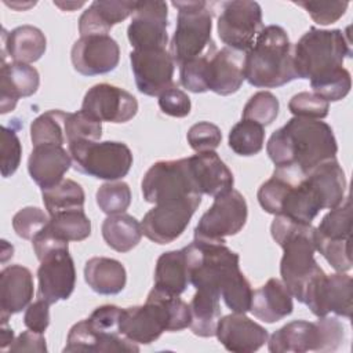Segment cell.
<instances>
[{"mask_svg": "<svg viewBox=\"0 0 353 353\" xmlns=\"http://www.w3.org/2000/svg\"><path fill=\"white\" fill-rule=\"evenodd\" d=\"M178 10L176 29L170 43V54L174 63H182L203 55L212 44V14L207 1L188 0L172 1Z\"/></svg>", "mask_w": 353, "mask_h": 353, "instance_id": "8", "label": "cell"}, {"mask_svg": "<svg viewBox=\"0 0 353 353\" xmlns=\"http://www.w3.org/2000/svg\"><path fill=\"white\" fill-rule=\"evenodd\" d=\"M81 110L101 123H127L137 114L138 101L120 87L101 83L85 92Z\"/></svg>", "mask_w": 353, "mask_h": 353, "instance_id": "17", "label": "cell"}, {"mask_svg": "<svg viewBox=\"0 0 353 353\" xmlns=\"http://www.w3.org/2000/svg\"><path fill=\"white\" fill-rule=\"evenodd\" d=\"M142 225L128 214L109 215L102 223L105 243L117 252H128L142 239Z\"/></svg>", "mask_w": 353, "mask_h": 353, "instance_id": "34", "label": "cell"}, {"mask_svg": "<svg viewBox=\"0 0 353 353\" xmlns=\"http://www.w3.org/2000/svg\"><path fill=\"white\" fill-rule=\"evenodd\" d=\"M352 55L349 34L341 29L312 26L292 47L294 69L298 79H317L343 66Z\"/></svg>", "mask_w": 353, "mask_h": 353, "instance_id": "6", "label": "cell"}, {"mask_svg": "<svg viewBox=\"0 0 353 353\" xmlns=\"http://www.w3.org/2000/svg\"><path fill=\"white\" fill-rule=\"evenodd\" d=\"M68 148L73 168L98 179L119 181L132 165V153L124 142L73 141Z\"/></svg>", "mask_w": 353, "mask_h": 353, "instance_id": "9", "label": "cell"}, {"mask_svg": "<svg viewBox=\"0 0 353 353\" xmlns=\"http://www.w3.org/2000/svg\"><path fill=\"white\" fill-rule=\"evenodd\" d=\"M68 113L62 110H48L36 117L30 124V139L33 146L65 143V119Z\"/></svg>", "mask_w": 353, "mask_h": 353, "instance_id": "37", "label": "cell"}, {"mask_svg": "<svg viewBox=\"0 0 353 353\" xmlns=\"http://www.w3.org/2000/svg\"><path fill=\"white\" fill-rule=\"evenodd\" d=\"M244 77L259 88L281 87L295 79L292 44L279 25L265 26L244 55Z\"/></svg>", "mask_w": 353, "mask_h": 353, "instance_id": "5", "label": "cell"}, {"mask_svg": "<svg viewBox=\"0 0 353 353\" xmlns=\"http://www.w3.org/2000/svg\"><path fill=\"white\" fill-rule=\"evenodd\" d=\"M216 22L219 39L226 47L245 52L263 29L262 8L256 1L234 0L221 4Z\"/></svg>", "mask_w": 353, "mask_h": 353, "instance_id": "13", "label": "cell"}, {"mask_svg": "<svg viewBox=\"0 0 353 353\" xmlns=\"http://www.w3.org/2000/svg\"><path fill=\"white\" fill-rule=\"evenodd\" d=\"M200 203L201 196L194 194L156 204L141 222L142 233L157 244L172 243L185 232Z\"/></svg>", "mask_w": 353, "mask_h": 353, "instance_id": "14", "label": "cell"}, {"mask_svg": "<svg viewBox=\"0 0 353 353\" xmlns=\"http://www.w3.org/2000/svg\"><path fill=\"white\" fill-rule=\"evenodd\" d=\"M280 103L276 95L269 91L255 92L243 109V119L255 121L261 125L272 124L279 114Z\"/></svg>", "mask_w": 353, "mask_h": 353, "instance_id": "42", "label": "cell"}, {"mask_svg": "<svg viewBox=\"0 0 353 353\" xmlns=\"http://www.w3.org/2000/svg\"><path fill=\"white\" fill-rule=\"evenodd\" d=\"M50 216L37 207L21 208L12 218V228L15 233L25 239L33 240V237L48 223Z\"/></svg>", "mask_w": 353, "mask_h": 353, "instance_id": "47", "label": "cell"}, {"mask_svg": "<svg viewBox=\"0 0 353 353\" xmlns=\"http://www.w3.org/2000/svg\"><path fill=\"white\" fill-rule=\"evenodd\" d=\"M306 178L317 192L323 208L332 210L345 200L346 178L336 159L316 165L306 174Z\"/></svg>", "mask_w": 353, "mask_h": 353, "instance_id": "30", "label": "cell"}, {"mask_svg": "<svg viewBox=\"0 0 353 353\" xmlns=\"http://www.w3.org/2000/svg\"><path fill=\"white\" fill-rule=\"evenodd\" d=\"M316 251H319L325 261L336 272H347L352 269V252H350V240L331 241L317 239L314 236Z\"/></svg>", "mask_w": 353, "mask_h": 353, "instance_id": "46", "label": "cell"}, {"mask_svg": "<svg viewBox=\"0 0 353 353\" xmlns=\"http://www.w3.org/2000/svg\"><path fill=\"white\" fill-rule=\"evenodd\" d=\"M190 174L200 194L218 197L233 189L234 178L229 167L214 152H200L188 157Z\"/></svg>", "mask_w": 353, "mask_h": 353, "instance_id": "21", "label": "cell"}, {"mask_svg": "<svg viewBox=\"0 0 353 353\" xmlns=\"http://www.w3.org/2000/svg\"><path fill=\"white\" fill-rule=\"evenodd\" d=\"M352 232V205L349 197L342 201L341 205L332 208L325 214L317 228H314V236L323 240L341 241L350 240Z\"/></svg>", "mask_w": 353, "mask_h": 353, "instance_id": "38", "label": "cell"}, {"mask_svg": "<svg viewBox=\"0 0 353 353\" xmlns=\"http://www.w3.org/2000/svg\"><path fill=\"white\" fill-rule=\"evenodd\" d=\"M305 8L316 23L330 25L336 22L347 10V1H294Z\"/></svg>", "mask_w": 353, "mask_h": 353, "instance_id": "50", "label": "cell"}, {"mask_svg": "<svg viewBox=\"0 0 353 353\" xmlns=\"http://www.w3.org/2000/svg\"><path fill=\"white\" fill-rule=\"evenodd\" d=\"M310 87L314 94H317L327 102L341 101L350 91V87H352L350 73L347 69L342 66L328 74L310 80Z\"/></svg>", "mask_w": 353, "mask_h": 353, "instance_id": "41", "label": "cell"}, {"mask_svg": "<svg viewBox=\"0 0 353 353\" xmlns=\"http://www.w3.org/2000/svg\"><path fill=\"white\" fill-rule=\"evenodd\" d=\"M10 352H47L46 338L40 332H34L32 330L21 332L17 339L10 345Z\"/></svg>", "mask_w": 353, "mask_h": 353, "instance_id": "54", "label": "cell"}, {"mask_svg": "<svg viewBox=\"0 0 353 353\" xmlns=\"http://www.w3.org/2000/svg\"><path fill=\"white\" fill-rule=\"evenodd\" d=\"M70 165L72 157L63 145L44 143L33 146L28 159L29 175L41 190L59 183Z\"/></svg>", "mask_w": 353, "mask_h": 353, "instance_id": "25", "label": "cell"}, {"mask_svg": "<svg viewBox=\"0 0 353 353\" xmlns=\"http://www.w3.org/2000/svg\"><path fill=\"white\" fill-rule=\"evenodd\" d=\"M137 1L125 0H99L92 1L79 19L81 36L108 34L110 29L134 12Z\"/></svg>", "mask_w": 353, "mask_h": 353, "instance_id": "27", "label": "cell"}, {"mask_svg": "<svg viewBox=\"0 0 353 353\" xmlns=\"http://www.w3.org/2000/svg\"><path fill=\"white\" fill-rule=\"evenodd\" d=\"M290 112L296 117L321 120L328 116L330 102L314 92L302 91L295 94L288 102Z\"/></svg>", "mask_w": 353, "mask_h": 353, "instance_id": "45", "label": "cell"}, {"mask_svg": "<svg viewBox=\"0 0 353 353\" xmlns=\"http://www.w3.org/2000/svg\"><path fill=\"white\" fill-rule=\"evenodd\" d=\"M66 141H99L102 135V123L91 117L81 109L76 113H68L65 119Z\"/></svg>", "mask_w": 353, "mask_h": 353, "instance_id": "44", "label": "cell"}, {"mask_svg": "<svg viewBox=\"0 0 353 353\" xmlns=\"http://www.w3.org/2000/svg\"><path fill=\"white\" fill-rule=\"evenodd\" d=\"M189 284L185 251L174 250L161 254L156 262L154 287L174 295H181Z\"/></svg>", "mask_w": 353, "mask_h": 353, "instance_id": "32", "label": "cell"}, {"mask_svg": "<svg viewBox=\"0 0 353 353\" xmlns=\"http://www.w3.org/2000/svg\"><path fill=\"white\" fill-rule=\"evenodd\" d=\"M120 314H121V307L114 305H102L91 313L88 320L97 330L110 332V334H120L119 331Z\"/></svg>", "mask_w": 353, "mask_h": 353, "instance_id": "52", "label": "cell"}, {"mask_svg": "<svg viewBox=\"0 0 353 353\" xmlns=\"http://www.w3.org/2000/svg\"><path fill=\"white\" fill-rule=\"evenodd\" d=\"M14 342V331L7 325V323H1V328H0V349L6 350L7 346L10 347V345Z\"/></svg>", "mask_w": 353, "mask_h": 353, "instance_id": "55", "label": "cell"}, {"mask_svg": "<svg viewBox=\"0 0 353 353\" xmlns=\"http://www.w3.org/2000/svg\"><path fill=\"white\" fill-rule=\"evenodd\" d=\"M244 77V55L240 51L223 47L212 51L207 65V87L218 95H230L239 91Z\"/></svg>", "mask_w": 353, "mask_h": 353, "instance_id": "22", "label": "cell"}, {"mask_svg": "<svg viewBox=\"0 0 353 353\" xmlns=\"http://www.w3.org/2000/svg\"><path fill=\"white\" fill-rule=\"evenodd\" d=\"M229 148L239 156H254L259 153L265 142L263 125L251 121L241 120L234 124L229 132Z\"/></svg>", "mask_w": 353, "mask_h": 353, "instance_id": "39", "label": "cell"}, {"mask_svg": "<svg viewBox=\"0 0 353 353\" xmlns=\"http://www.w3.org/2000/svg\"><path fill=\"white\" fill-rule=\"evenodd\" d=\"M168 10L164 1H137L127 36L134 50L165 48Z\"/></svg>", "mask_w": 353, "mask_h": 353, "instance_id": "16", "label": "cell"}, {"mask_svg": "<svg viewBox=\"0 0 353 353\" xmlns=\"http://www.w3.org/2000/svg\"><path fill=\"white\" fill-rule=\"evenodd\" d=\"M266 150L276 167H292L307 174L316 165L335 159L338 145L327 123L294 116L270 135Z\"/></svg>", "mask_w": 353, "mask_h": 353, "instance_id": "2", "label": "cell"}, {"mask_svg": "<svg viewBox=\"0 0 353 353\" xmlns=\"http://www.w3.org/2000/svg\"><path fill=\"white\" fill-rule=\"evenodd\" d=\"M292 295L279 279H269L262 287L252 291L250 310L265 321L276 323L292 313Z\"/></svg>", "mask_w": 353, "mask_h": 353, "instance_id": "29", "label": "cell"}, {"mask_svg": "<svg viewBox=\"0 0 353 353\" xmlns=\"http://www.w3.org/2000/svg\"><path fill=\"white\" fill-rule=\"evenodd\" d=\"M32 272L22 265H10L0 273V320L22 312L30 305L34 291Z\"/></svg>", "mask_w": 353, "mask_h": 353, "instance_id": "24", "label": "cell"}, {"mask_svg": "<svg viewBox=\"0 0 353 353\" xmlns=\"http://www.w3.org/2000/svg\"><path fill=\"white\" fill-rule=\"evenodd\" d=\"M99 210L108 215L123 214L131 204L130 186L123 181H108L95 194Z\"/></svg>", "mask_w": 353, "mask_h": 353, "instance_id": "40", "label": "cell"}, {"mask_svg": "<svg viewBox=\"0 0 353 353\" xmlns=\"http://www.w3.org/2000/svg\"><path fill=\"white\" fill-rule=\"evenodd\" d=\"M47 47L44 33L32 25H22L10 33L3 29L1 33V63L8 55L14 62L30 63L39 61Z\"/></svg>", "mask_w": 353, "mask_h": 353, "instance_id": "28", "label": "cell"}, {"mask_svg": "<svg viewBox=\"0 0 353 353\" xmlns=\"http://www.w3.org/2000/svg\"><path fill=\"white\" fill-rule=\"evenodd\" d=\"M46 228L63 241H81L91 234V221L83 210L58 212L50 216Z\"/></svg>", "mask_w": 353, "mask_h": 353, "instance_id": "36", "label": "cell"}, {"mask_svg": "<svg viewBox=\"0 0 353 353\" xmlns=\"http://www.w3.org/2000/svg\"><path fill=\"white\" fill-rule=\"evenodd\" d=\"M41 196L50 216L63 211L83 210L85 201L83 188L73 179H62L59 183L43 189Z\"/></svg>", "mask_w": 353, "mask_h": 353, "instance_id": "35", "label": "cell"}, {"mask_svg": "<svg viewBox=\"0 0 353 353\" xmlns=\"http://www.w3.org/2000/svg\"><path fill=\"white\" fill-rule=\"evenodd\" d=\"M247 215V201L240 192L232 189L214 197L212 205L194 228V240L225 244L228 236H234L244 228Z\"/></svg>", "mask_w": 353, "mask_h": 353, "instance_id": "11", "label": "cell"}, {"mask_svg": "<svg viewBox=\"0 0 353 353\" xmlns=\"http://www.w3.org/2000/svg\"><path fill=\"white\" fill-rule=\"evenodd\" d=\"M37 280L39 299H44L50 305L58 301H66L72 295L76 284V269L69 248L55 250L40 259Z\"/></svg>", "mask_w": 353, "mask_h": 353, "instance_id": "18", "label": "cell"}, {"mask_svg": "<svg viewBox=\"0 0 353 353\" xmlns=\"http://www.w3.org/2000/svg\"><path fill=\"white\" fill-rule=\"evenodd\" d=\"M70 59L74 70L83 76L105 74L119 65L120 48L109 34L81 36L72 47Z\"/></svg>", "mask_w": 353, "mask_h": 353, "instance_id": "19", "label": "cell"}, {"mask_svg": "<svg viewBox=\"0 0 353 353\" xmlns=\"http://www.w3.org/2000/svg\"><path fill=\"white\" fill-rule=\"evenodd\" d=\"M216 50V46L212 44L203 55L190 59L179 66V80L181 84L192 92H205L207 87V65L210 55Z\"/></svg>", "mask_w": 353, "mask_h": 353, "instance_id": "43", "label": "cell"}, {"mask_svg": "<svg viewBox=\"0 0 353 353\" xmlns=\"http://www.w3.org/2000/svg\"><path fill=\"white\" fill-rule=\"evenodd\" d=\"M218 341L229 352H255L268 342V331L245 313H230L219 319L215 332Z\"/></svg>", "mask_w": 353, "mask_h": 353, "instance_id": "20", "label": "cell"}, {"mask_svg": "<svg viewBox=\"0 0 353 353\" xmlns=\"http://www.w3.org/2000/svg\"><path fill=\"white\" fill-rule=\"evenodd\" d=\"M159 106L163 113L172 117H186L190 113V98L176 85L165 90L159 95Z\"/></svg>", "mask_w": 353, "mask_h": 353, "instance_id": "51", "label": "cell"}, {"mask_svg": "<svg viewBox=\"0 0 353 353\" xmlns=\"http://www.w3.org/2000/svg\"><path fill=\"white\" fill-rule=\"evenodd\" d=\"M219 294L197 288L189 305L190 307V325L192 332L201 338L214 336L216 332V325L221 319V305Z\"/></svg>", "mask_w": 353, "mask_h": 353, "instance_id": "33", "label": "cell"}, {"mask_svg": "<svg viewBox=\"0 0 353 353\" xmlns=\"http://www.w3.org/2000/svg\"><path fill=\"white\" fill-rule=\"evenodd\" d=\"M186 138L190 148L200 153L216 149L222 141V132L210 121H199L189 128Z\"/></svg>", "mask_w": 353, "mask_h": 353, "instance_id": "49", "label": "cell"}, {"mask_svg": "<svg viewBox=\"0 0 353 353\" xmlns=\"http://www.w3.org/2000/svg\"><path fill=\"white\" fill-rule=\"evenodd\" d=\"M40 84L36 68L22 62H4L0 69V113L14 110L21 97L33 95Z\"/></svg>", "mask_w": 353, "mask_h": 353, "instance_id": "26", "label": "cell"}, {"mask_svg": "<svg viewBox=\"0 0 353 353\" xmlns=\"http://www.w3.org/2000/svg\"><path fill=\"white\" fill-rule=\"evenodd\" d=\"M23 324L28 330L43 334L50 324V303L37 298V301L30 303L25 310Z\"/></svg>", "mask_w": 353, "mask_h": 353, "instance_id": "53", "label": "cell"}, {"mask_svg": "<svg viewBox=\"0 0 353 353\" xmlns=\"http://www.w3.org/2000/svg\"><path fill=\"white\" fill-rule=\"evenodd\" d=\"M84 279L88 287L101 295H116L127 283V272L121 262L106 256H94L85 262Z\"/></svg>", "mask_w": 353, "mask_h": 353, "instance_id": "31", "label": "cell"}, {"mask_svg": "<svg viewBox=\"0 0 353 353\" xmlns=\"http://www.w3.org/2000/svg\"><path fill=\"white\" fill-rule=\"evenodd\" d=\"M272 353L335 352L345 339L343 325L334 317H319L317 321L295 320L287 323L268 338Z\"/></svg>", "mask_w": 353, "mask_h": 353, "instance_id": "7", "label": "cell"}, {"mask_svg": "<svg viewBox=\"0 0 353 353\" xmlns=\"http://www.w3.org/2000/svg\"><path fill=\"white\" fill-rule=\"evenodd\" d=\"M141 188L143 199L153 204L200 194L193 182L188 157L154 163L146 171Z\"/></svg>", "mask_w": 353, "mask_h": 353, "instance_id": "12", "label": "cell"}, {"mask_svg": "<svg viewBox=\"0 0 353 353\" xmlns=\"http://www.w3.org/2000/svg\"><path fill=\"white\" fill-rule=\"evenodd\" d=\"M270 233L284 251L280 262L283 283L291 295L301 301L309 281L321 270L314 259V226L274 215Z\"/></svg>", "mask_w": 353, "mask_h": 353, "instance_id": "4", "label": "cell"}, {"mask_svg": "<svg viewBox=\"0 0 353 353\" xmlns=\"http://www.w3.org/2000/svg\"><path fill=\"white\" fill-rule=\"evenodd\" d=\"M190 319V307L179 295L153 287L143 305L121 309L119 331L134 343L149 345L164 331L188 328Z\"/></svg>", "mask_w": 353, "mask_h": 353, "instance_id": "3", "label": "cell"}, {"mask_svg": "<svg viewBox=\"0 0 353 353\" xmlns=\"http://www.w3.org/2000/svg\"><path fill=\"white\" fill-rule=\"evenodd\" d=\"M189 283L197 290H210L236 313L250 310L252 288L240 270L239 254L221 243L193 240L183 247Z\"/></svg>", "mask_w": 353, "mask_h": 353, "instance_id": "1", "label": "cell"}, {"mask_svg": "<svg viewBox=\"0 0 353 353\" xmlns=\"http://www.w3.org/2000/svg\"><path fill=\"white\" fill-rule=\"evenodd\" d=\"M131 69L137 88L141 94L159 97L174 84V59L165 48L132 50L130 52Z\"/></svg>", "mask_w": 353, "mask_h": 353, "instance_id": "15", "label": "cell"}, {"mask_svg": "<svg viewBox=\"0 0 353 353\" xmlns=\"http://www.w3.org/2000/svg\"><path fill=\"white\" fill-rule=\"evenodd\" d=\"M353 281L345 272L325 274L319 270L306 285L301 303L306 305L317 317L334 313L350 319L353 310Z\"/></svg>", "mask_w": 353, "mask_h": 353, "instance_id": "10", "label": "cell"}, {"mask_svg": "<svg viewBox=\"0 0 353 353\" xmlns=\"http://www.w3.org/2000/svg\"><path fill=\"white\" fill-rule=\"evenodd\" d=\"M0 154H1V175L4 178L11 176L19 167L22 146L17 132L3 125L1 127V141H0Z\"/></svg>", "mask_w": 353, "mask_h": 353, "instance_id": "48", "label": "cell"}, {"mask_svg": "<svg viewBox=\"0 0 353 353\" xmlns=\"http://www.w3.org/2000/svg\"><path fill=\"white\" fill-rule=\"evenodd\" d=\"M63 352H139L137 343L121 334H110L97 330L88 319L76 323L68 334Z\"/></svg>", "mask_w": 353, "mask_h": 353, "instance_id": "23", "label": "cell"}]
</instances>
